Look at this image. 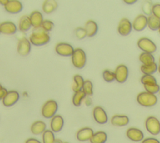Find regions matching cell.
I'll return each instance as SVG.
<instances>
[{"instance_id":"6da1fadb","label":"cell","mask_w":160,"mask_h":143,"mask_svg":"<svg viewBox=\"0 0 160 143\" xmlns=\"http://www.w3.org/2000/svg\"><path fill=\"white\" fill-rule=\"evenodd\" d=\"M29 40L31 44L40 46L48 43L50 41V36L47 32L39 27L34 28L32 34L29 36Z\"/></svg>"},{"instance_id":"7a4b0ae2","label":"cell","mask_w":160,"mask_h":143,"mask_svg":"<svg viewBox=\"0 0 160 143\" xmlns=\"http://www.w3.org/2000/svg\"><path fill=\"white\" fill-rule=\"evenodd\" d=\"M136 100L139 104L146 107L154 106L158 102L157 96L146 91L140 92L138 95Z\"/></svg>"},{"instance_id":"3957f363","label":"cell","mask_w":160,"mask_h":143,"mask_svg":"<svg viewBox=\"0 0 160 143\" xmlns=\"http://www.w3.org/2000/svg\"><path fill=\"white\" fill-rule=\"evenodd\" d=\"M58 109V105L56 101L50 99L47 101L41 109L42 116L46 119H51L56 115Z\"/></svg>"},{"instance_id":"277c9868","label":"cell","mask_w":160,"mask_h":143,"mask_svg":"<svg viewBox=\"0 0 160 143\" xmlns=\"http://www.w3.org/2000/svg\"><path fill=\"white\" fill-rule=\"evenodd\" d=\"M72 63L78 69H82L86 62V55L84 50L81 48L74 49L71 55Z\"/></svg>"},{"instance_id":"5b68a950","label":"cell","mask_w":160,"mask_h":143,"mask_svg":"<svg viewBox=\"0 0 160 143\" xmlns=\"http://www.w3.org/2000/svg\"><path fill=\"white\" fill-rule=\"evenodd\" d=\"M145 127L151 134L156 136L160 133V121L154 116H149L146 119Z\"/></svg>"},{"instance_id":"8992f818","label":"cell","mask_w":160,"mask_h":143,"mask_svg":"<svg viewBox=\"0 0 160 143\" xmlns=\"http://www.w3.org/2000/svg\"><path fill=\"white\" fill-rule=\"evenodd\" d=\"M138 46L141 50L144 51V52L150 54L154 52L157 49V46L155 43L147 37L140 38L138 41Z\"/></svg>"},{"instance_id":"52a82bcc","label":"cell","mask_w":160,"mask_h":143,"mask_svg":"<svg viewBox=\"0 0 160 143\" xmlns=\"http://www.w3.org/2000/svg\"><path fill=\"white\" fill-rule=\"evenodd\" d=\"M92 115L94 119L98 124H104L108 121V117L106 111L100 106H96L93 109Z\"/></svg>"},{"instance_id":"ba28073f","label":"cell","mask_w":160,"mask_h":143,"mask_svg":"<svg viewBox=\"0 0 160 143\" xmlns=\"http://www.w3.org/2000/svg\"><path fill=\"white\" fill-rule=\"evenodd\" d=\"M114 72L115 80L117 82L123 83L127 80L128 77V68L126 65L120 64L118 66Z\"/></svg>"},{"instance_id":"9c48e42d","label":"cell","mask_w":160,"mask_h":143,"mask_svg":"<svg viewBox=\"0 0 160 143\" xmlns=\"http://www.w3.org/2000/svg\"><path fill=\"white\" fill-rule=\"evenodd\" d=\"M19 99V94L18 91L11 90L8 91L6 95L2 99V102L4 106L11 107L14 105Z\"/></svg>"},{"instance_id":"30bf717a","label":"cell","mask_w":160,"mask_h":143,"mask_svg":"<svg viewBox=\"0 0 160 143\" xmlns=\"http://www.w3.org/2000/svg\"><path fill=\"white\" fill-rule=\"evenodd\" d=\"M74 50V49L71 44L66 42L58 43L55 47L56 53L62 56H71Z\"/></svg>"},{"instance_id":"8fae6325","label":"cell","mask_w":160,"mask_h":143,"mask_svg":"<svg viewBox=\"0 0 160 143\" xmlns=\"http://www.w3.org/2000/svg\"><path fill=\"white\" fill-rule=\"evenodd\" d=\"M31 48V44L26 37H22L18 41L17 51L21 56H27L29 54Z\"/></svg>"},{"instance_id":"7c38bea8","label":"cell","mask_w":160,"mask_h":143,"mask_svg":"<svg viewBox=\"0 0 160 143\" xmlns=\"http://www.w3.org/2000/svg\"><path fill=\"white\" fill-rule=\"evenodd\" d=\"M126 136L134 142H140L144 139V134L141 130L136 127H130L126 131Z\"/></svg>"},{"instance_id":"4fadbf2b","label":"cell","mask_w":160,"mask_h":143,"mask_svg":"<svg viewBox=\"0 0 160 143\" xmlns=\"http://www.w3.org/2000/svg\"><path fill=\"white\" fill-rule=\"evenodd\" d=\"M147 24L148 17L144 14H139L133 21L132 26L135 31H141L146 27Z\"/></svg>"},{"instance_id":"5bb4252c","label":"cell","mask_w":160,"mask_h":143,"mask_svg":"<svg viewBox=\"0 0 160 143\" xmlns=\"http://www.w3.org/2000/svg\"><path fill=\"white\" fill-rule=\"evenodd\" d=\"M132 26L131 21L127 18H122L119 23L118 31L121 36H128L131 32Z\"/></svg>"},{"instance_id":"9a60e30c","label":"cell","mask_w":160,"mask_h":143,"mask_svg":"<svg viewBox=\"0 0 160 143\" xmlns=\"http://www.w3.org/2000/svg\"><path fill=\"white\" fill-rule=\"evenodd\" d=\"M4 7L7 12L11 14L18 13L22 9L21 2L18 0H8V2Z\"/></svg>"},{"instance_id":"2e32d148","label":"cell","mask_w":160,"mask_h":143,"mask_svg":"<svg viewBox=\"0 0 160 143\" xmlns=\"http://www.w3.org/2000/svg\"><path fill=\"white\" fill-rule=\"evenodd\" d=\"M64 126V119L63 117L59 115L56 114L53 116L50 122L51 130L53 132H58L61 131Z\"/></svg>"},{"instance_id":"e0dca14e","label":"cell","mask_w":160,"mask_h":143,"mask_svg":"<svg viewBox=\"0 0 160 143\" xmlns=\"http://www.w3.org/2000/svg\"><path fill=\"white\" fill-rule=\"evenodd\" d=\"M94 134L93 130L88 127H82L76 133V138L78 141L81 142H85L89 141Z\"/></svg>"},{"instance_id":"ac0fdd59","label":"cell","mask_w":160,"mask_h":143,"mask_svg":"<svg viewBox=\"0 0 160 143\" xmlns=\"http://www.w3.org/2000/svg\"><path fill=\"white\" fill-rule=\"evenodd\" d=\"M17 31V27L16 24L9 21L2 22L0 24V31L1 33L4 34H14Z\"/></svg>"},{"instance_id":"d6986e66","label":"cell","mask_w":160,"mask_h":143,"mask_svg":"<svg viewBox=\"0 0 160 143\" xmlns=\"http://www.w3.org/2000/svg\"><path fill=\"white\" fill-rule=\"evenodd\" d=\"M31 26L34 28H38L41 27V24L43 21V16L42 13L39 11H32L29 16Z\"/></svg>"},{"instance_id":"ffe728a7","label":"cell","mask_w":160,"mask_h":143,"mask_svg":"<svg viewBox=\"0 0 160 143\" xmlns=\"http://www.w3.org/2000/svg\"><path fill=\"white\" fill-rule=\"evenodd\" d=\"M129 122V117L126 115H114L111 119V123L113 126L118 127L125 126Z\"/></svg>"},{"instance_id":"44dd1931","label":"cell","mask_w":160,"mask_h":143,"mask_svg":"<svg viewBox=\"0 0 160 143\" xmlns=\"http://www.w3.org/2000/svg\"><path fill=\"white\" fill-rule=\"evenodd\" d=\"M46 130V124L42 121H36L31 126V131L33 134H42Z\"/></svg>"},{"instance_id":"7402d4cb","label":"cell","mask_w":160,"mask_h":143,"mask_svg":"<svg viewBox=\"0 0 160 143\" xmlns=\"http://www.w3.org/2000/svg\"><path fill=\"white\" fill-rule=\"evenodd\" d=\"M84 29L86 32V36L88 37H92L96 34L98 30L97 23L92 21L89 20L86 22Z\"/></svg>"},{"instance_id":"603a6c76","label":"cell","mask_w":160,"mask_h":143,"mask_svg":"<svg viewBox=\"0 0 160 143\" xmlns=\"http://www.w3.org/2000/svg\"><path fill=\"white\" fill-rule=\"evenodd\" d=\"M108 139L107 134L102 131L94 132L92 136L90 139L91 143H105Z\"/></svg>"},{"instance_id":"cb8c5ba5","label":"cell","mask_w":160,"mask_h":143,"mask_svg":"<svg viewBox=\"0 0 160 143\" xmlns=\"http://www.w3.org/2000/svg\"><path fill=\"white\" fill-rule=\"evenodd\" d=\"M58 2L54 0H46L42 4V11L46 14H50L56 9Z\"/></svg>"},{"instance_id":"d4e9b609","label":"cell","mask_w":160,"mask_h":143,"mask_svg":"<svg viewBox=\"0 0 160 143\" xmlns=\"http://www.w3.org/2000/svg\"><path fill=\"white\" fill-rule=\"evenodd\" d=\"M18 26L19 29L22 32H26L30 29L32 26L29 16L27 15L22 16L19 19Z\"/></svg>"},{"instance_id":"484cf974","label":"cell","mask_w":160,"mask_h":143,"mask_svg":"<svg viewBox=\"0 0 160 143\" xmlns=\"http://www.w3.org/2000/svg\"><path fill=\"white\" fill-rule=\"evenodd\" d=\"M147 26L152 31L158 30L159 27H160V19L154 16L153 14H151L148 17Z\"/></svg>"},{"instance_id":"4316f807","label":"cell","mask_w":160,"mask_h":143,"mask_svg":"<svg viewBox=\"0 0 160 143\" xmlns=\"http://www.w3.org/2000/svg\"><path fill=\"white\" fill-rule=\"evenodd\" d=\"M73 81H74V83L72 88L74 92H75L82 90V86L84 82L83 77L79 74H76L75 76H74Z\"/></svg>"},{"instance_id":"83f0119b","label":"cell","mask_w":160,"mask_h":143,"mask_svg":"<svg viewBox=\"0 0 160 143\" xmlns=\"http://www.w3.org/2000/svg\"><path fill=\"white\" fill-rule=\"evenodd\" d=\"M139 60L143 65H149L155 62V59L152 54L148 52H142L139 56Z\"/></svg>"},{"instance_id":"f1b7e54d","label":"cell","mask_w":160,"mask_h":143,"mask_svg":"<svg viewBox=\"0 0 160 143\" xmlns=\"http://www.w3.org/2000/svg\"><path fill=\"white\" fill-rule=\"evenodd\" d=\"M86 95L82 90L75 92L72 96L73 104L76 107L80 106L82 103V100L86 97Z\"/></svg>"},{"instance_id":"f546056e","label":"cell","mask_w":160,"mask_h":143,"mask_svg":"<svg viewBox=\"0 0 160 143\" xmlns=\"http://www.w3.org/2000/svg\"><path fill=\"white\" fill-rule=\"evenodd\" d=\"M158 65L156 62H154L149 65H142L141 66V71L144 74H151L152 75L158 70Z\"/></svg>"},{"instance_id":"4dcf8cb0","label":"cell","mask_w":160,"mask_h":143,"mask_svg":"<svg viewBox=\"0 0 160 143\" xmlns=\"http://www.w3.org/2000/svg\"><path fill=\"white\" fill-rule=\"evenodd\" d=\"M42 134V143H53L56 139L54 132L50 129H46Z\"/></svg>"},{"instance_id":"1f68e13d","label":"cell","mask_w":160,"mask_h":143,"mask_svg":"<svg viewBox=\"0 0 160 143\" xmlns=\"http://www.w3.org/2000/svg\"><path fill=\"white\" fill-rule=\"evenodd\" d=\"M82 91L86 96H91L93 94V85L91 81L86 80L84 82Z\"/></svg>"},{"instance_id":"d6a6232c","label":"cell","mask_w":160,"mask_h":143,"mask_svg":"<svg viewBox=\"0 0 160 143\" xmlns=\"http://www.w3.org/2000/svg\"><path fill=\"white\" fill-rule=\"evenodd\" d=\"M144 87L146 92L153 94L158 93L160 91V86L159 84H158V83L144 84Z\"/></svg>"},{"instance_id":"836d02e7","label":"cell","mask_w":160,"mask_h":143,"mask_svg":"<svg viewBox=\"0 0 160 143\" xmlns=\"http://www.w3.org/2000/svg\"><path fill=\"white\" fill-rule=\"evenodd\" d=\"M141 82L144 84H156L157 81L156 78L151 74H144L141 78Z\"/></svg>"},{"instance_id":"e575fe53","label":"cell","mask_w":160,"mask_h":143,"mask_svg":"<svg viewBox=\"0 0 160 143\" xmlns=\"http://www.w3.org/2000/svg\"><path fill=\"white\" fill-rule=\"evenodd\" d=\"M102 77L104 80L108 82H111L115 80L114 72L108 69H106L103 71Z\"/></svg>"},{"instance_id":"d590c367","label":"cell","mask_w":160,"mask_h":143,"mask_svg":"<svg viewBox=\"0 0 160 143\" xmlns=\"http://www.w3.org/2000/svg\"><path fill=\"white\" fill-rule=\"evenodd\" d=\"M53 27H54L53 22L48 19L43 20L41 26V27L47 32L49 31H51Z\"/></svg>"},{"instance_id":"8d00e7d4","label":"cell","mask_w":160,"mask_h":143,"mask_svg":"<svg viewBox=\"0 0 160 143\" xmlns=\"http://www.w3.org/2000/svg\"><path fill=\"white\" fill-rule=\"evenodd\" d=\"M152 4L151 1H145L142 6V9L144 13L146 15L150 16L152 14Z\"/></svg>"},{"instance_id":"74e56055","label":"cell","mask_w":160,"mask_h":143,"mask_svg":"<svg viewBox=\"0 0 160 143\" xmlns=\"http://www.w3.org/2000/svg\"><path fill=\"white\" fill-rule=\"evenodd\" d=\"M75 34L76 37L79 39H82L86 36V32L84 28L78 27L75 30Z\"/></svg>"},{"instance_id":"f35d334b","label":"cell","mask_w":160,"mask_h":143,"mask_svg":"<svg viewBox=\"0 0 160 143\" xmlns=\"http://www.w3.org/2000/svg\"><path fill=\"white\" fill-rule=\"evenodd\" d=\"M152 14L160 19V4H155L152 6Z\"/></svg>"},{"instance_id":"ab89813d","label":"cell","mask_w":160,"mask_h":143,"mask_svg":"<svg viewBox=\"0 0 160 143\" xmlns=\"http://www.w3.org/2000/svg\"><path fill=\"white\" fill-rule=\"evenodd\" d=\"M141 143H160L159 141L154 137H148L144 139Z\"/></svg>"},{"instance_id":"60d3db41","label":"cell","mask_w":160,"mask_h":143,"mask_svg":"<svg viewBox=\"0 0 160 143\" xmlns=\"http://www.w3.org/2000/svg\"><path fill=\"white\" fill-rule=\"evenodd\" d=\"M8 92V90L5 87H1L0 88V100H2L4 96L6 95Z\"/></svg>"},{"instance_id":"b9f144b4","label":"cell","mask_w":160,"mask_h":143,"mask_svg":"<svg viewBox=\"0 0 160 143\" xmlns=\"http://www.w3.org/2000/svg\"><path fill=\"white\" fill-rule=\"evenodd\" d=\"M25 143H41L39 140L35 138H29L26 140Z\"/></svg>"},{"instance_id":"7bdbcfd3","label":"cell","mask_w":160,"mask_h":143,"mask_svg":"<svg viewBox=\"0 0 160 143\" xmlns=\"http://www.w3.org/2000/svg\"><path fill=\"white\" fill-rule=\"evenodd\" d=\"M124 2L126 4H132L135 3L136 2V1H135V0H128V1H124Z\"/></svg>"},{"instance_id":"ee69618b","label":"cell","mask_w":160,"mask_h":143,"mask_svg":"<svg viewBox=\"0 0 160 143\" xmlns=\"http://www.w3.org/2000/svg\"><path fill=\"white\" fill-rule=\"evenodd\" d=\"M8 2V0H0V4L3 6H5Z\"/></svg>"},{"instance_id":"f6af8a7d","label":"cell","mask_w":160,"mask_h":143,"mask_svg":"<svg viewBox=\"0 0 160 143\" xmlns=\"http://www.w3.org/2000/svg\"><path fill=\"white\" fill-rule=\"evenodd\" d=\"M89 101H90V99L89 98H88V99H86V101H85V103H86V104L87 105V106H89V105H91V102H89Z\"/></svg>"},{"instance_id":"bcb514c9","label":"cell","mask_w":160,"mask_h":143,"mask_svg":"<svg viewBox=\"0 0 160 143\" xmlns=\"http://www.w3.org/2000/svg\"><path fill=\"white\" fill-rule=\"evenodd\" d=\"M53 143H63V142H62V141L61 140L58 139H56Z\"/></svg>"},{"instance_id":"7dc6e473","label":"cell","mask_w":160,"mask_h":143,"mask_svg":"<svg viewBox=\"0 0 160 143\" xmlns=\"http://www.w3.org/2000/svg\"><path fill=\"white\" fill-rule=\"evenodd\" d=\"M158 70L159 72L160 73V65H159V66H158Z\"/></svg>"},{"instance_id":"c3c4849f","label":"cell","mask_w":160,"mask_h":143,"mask_svg":"<svg viewBox=\"0 0 160 143\" xmlns=\"http://www.w3.org/2000/svg\"><path fill=\"white\" fill-rule=\"evenodd\" d=\"M158 31H159V34H160V27H159V29H158Z\"/></svg>"},{"instance_id":"681fc988","label":"cell","mask_w":160,"mask_h":143,"mask_svg":"<svg viewBox=\"0 0 160 143\" xmlns=\"http://www.w3.org/2000/svg\"><path fill=\"white\" fill-rule=\"evenodd\" d=\"M2 87V85L0 84V88H1V87Z\"/></svg>"},{"instance_id":"f907efd6","label":"cell","mask_w":160,"mask_h":143,"mask_svg":"<svg viewBox=\"0 0 160 143\" xmlns=\"http://www.w3.org/2000/svg\"><path fill=\"white\" fill-rule=\"evenodd\" d=\"M63 143H68V142H63Z\"/></svg>"},{"instance_id":"816d5d0a","label":"cell","mask_w":160,"mask_h":143,"mask_svg":"<svg viewBox=\"0 0 160 143\" xmlns=\"http://www.w3.org/2000/svg\"><path fill=\"white\" fill-rule=\"evenodd\" d=\"M159 93H160V91H159Z\"/></svg>"},{"instance_id":"f5cc1de1","label":"cell","mask_w":160,"mask_h":143,"mask_svg":"<svg viewBox=\"0 0 160 143\" xmlns=\"http://www.w3.org/2000/svg\"><path fill=\"white\" fill-rule=\"evenodd\" d=\"M0 33H1V31H0Z\"/></svg>"}]
</instances>
